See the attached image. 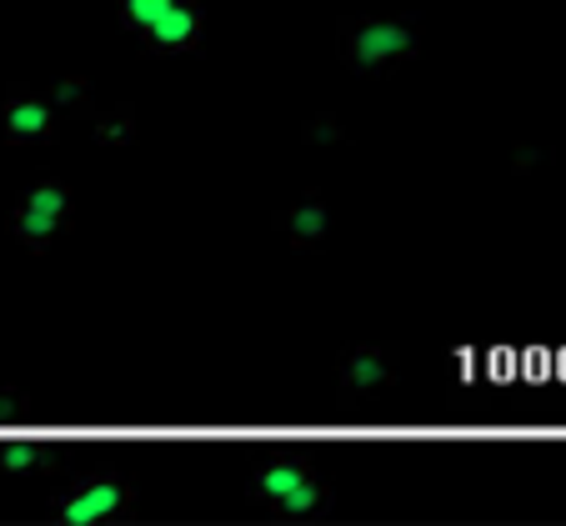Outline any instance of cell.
I'll use <instances>...</instances> for the list:
<instances>
[{"mask_svg": "<svg viewBox=\"0 0 566 526\" xmlns=\"http://www.w3.org/2000/svg\"><path fill=\"white\" fill-rule=\"evenodd\" d=\"M247 492L266 506L271 516H326L336 506V492L332 482L321 472H311V462H266L261 472H251Z\"/></svg>", "mask_w": 566, "mask_h": 526, "instance_id": "7a4b0ae2", "label": "cell"}, {"mask_svg": "<svg viewBox=\"0 0 566 526\" xmlns=\"http://www.w3.org/2000/svg\"><path fill=\"white\" fill-rule=\"evenodd\" d=\"M45 96H51V106L61 111V120H91L96 116V86H91L86 75H61Z\"/></svg>", "mask_w": 566, "mask_h": 526, "instance_id": "9c48e42d", "label": "cell"}, {"mask_svg": "<svg viewBox=\"0 0 566 526\" xmlns=\"http://www.w3.org/2000/svg\"><path fill=\"white\" fill-rule=\"evenodd\" d=\"M336 387H342L346 407L366 397H386L396 387V346H352L336 361Z\"/></svg>", "mask_w": 566, "mask_h": 526, "instance_id": "5b68a950", "label": "cell"}, {"mask_svg": "<svg viewBox=\"0 0 566 526\" xmlns=\"http://www.w3.org/2000/svg\"><path fill=\"white\" fill-rule=\"evenodd\" d=\"M176 6H181V0H116V21H120V31L140 41V35H146L166 11H176Z\"/></svg>", "mask_w": 566, "mask_h": 526, "instance_id": "30bf717a", "label": "cell"}, {"mask_svg": "<svg viewBox=\"0 0 566 526\" xmlns=\"http://www.w3.org/2000/svg\"><path fill=\"white\" fill-rule=\"evenodd\" d=\"M51 512L55 522H75V526L126 522L136 512V482L126 472H86L51 496Z\"/></svg>", "mask_w": 566, "mask_h": 526, "instance_id": "3957f363", "label": "cell"}, {"mask_svg": "<svg viewBox=\"0 0 566 526\" xmlns=\"http://www.w3.org/2000/svg\"><path fill=\"white\" fill-rule=\"evenodd\" d=\"M336 51H342L352 75H381L401 71L421 55V21L417 15H342L336 21Z\"/></svg>", "mask_w": 566, "mask_h": 526, "instance_id": "6da1fadb", "label": "cell"}, {"mask_svg": "<svg viewBox=\"0 0 566 526\" xmlns=\"http://www.w3.org/2000/svg\"><path fill=\"white\" fill-rule=\"evenodd\" d=\"M271 225L286 236V246L316 251L321 241L332 236V211H326V201H321V196H301V201L281 206V211L271 215Z\"/></svg>", "mask_w": 566, "mask_h": 526, "instance_id": "ba28073f", "label": "cell"}, {"mask_svg": "<svg viewBox=\"0 0 566 526\" xmlns=\"http://www.w3.org/2000/svg\"><path fill=\"white\" fill-rule=\"evenodd\" d=\"M71 215H75L71 186H65L61 176H41V181H31V191L11 206V231L31 256H45V251L65 236Z\"/></svg>", "mask_w": 566, "mask_h": 526, "instance_id": "277c9868", "label": "cell"}, {"mask_svg": "<svg viewBox=\"0 0 566 526\" xmlns=\"http://www.w3.org/2000/svg\"><path fill=\"white\" fill-rule=\"evenodd\" d=\"M201 35H206V11L196 0H181L176 11H166L146 35H140V45H146L150 55H181V51H196Z\"/></svg>", "mask_w": 566, "mask_h": 526, "instance_id": "52a82bcc", "label": "cell"}, {"mask_svg": "<svg viewBox=\"0 0 566 526\" xmlns=\"http://www.w3.org/2000/svg\"><path fill=\"white\" fill-rule=\"evenodd\" d=\"M91 126H96L101 140H126L130 130H136V106H130V101H120V106H111V111H96V116H91Z\"/></svg>", "mask_w": 566, "mask_h": 526, "instance_id": "8fae6325", "label": "cell"}, {"mask_svg": "<svg viewBox=\"0 0 566 526\" xmlns=\"http://www.w3.org/2000/svg\"><path fill=\"white\" fill-rule=\"evenodd\" d=\"M55 130H61V111L51 106L45 91L11 86L6 96H0V136L6 140H25V146H35V140H51Z\"/></svg>", "mask_w": 566, "mask_h": 526, "instance_id": "8992f818", "label": "cell"}]
</instances>
